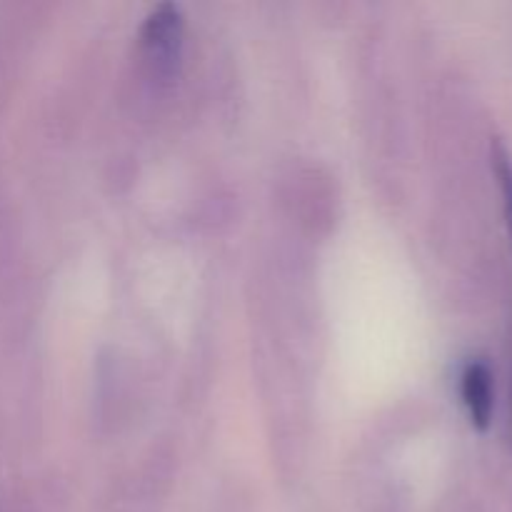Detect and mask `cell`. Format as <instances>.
I'll return each instance as SVG.
<instances>
[{"label":"cell","instance_id":"6da1fadb","mask_svg":"<svg viewBox=\"0 0 512 512\" xmlns=\"http://www.w3.org/2000/svg\"><path fill=\"white\" fill-rule=\"evenodd\" d=\"M460 393H463L468 413L478 428H488L493 418V370L483 358H470L460 375Z\"/></svg>","mask_w":512,"mask_h":512},{"label":"cell","instance_id":"7a4b0ae2","mask_svg":"<svg viewBox=\"0 0 512 512\" xmlns=\"http://www.w3.org/2000/svg\"><path fill=\"white\" fill-rule=\"evenodd\" d=\"M183 25V8L173 3V0H163V3L150 8V13L145 15L143 25H140V38L148 45H153L158 53L170 58L178 50L180 38H183Z\"/></svg>","mask_w":512,"mask_h":512},{"label":"cell","instance_id":"3957f363","mask_svg":"<svg viewBox=\"0 0 512 512\" xmlns=\"http://www.w3.org/2000/svg\"><path fill=\"white\" fill-rule=\"evenodd\" d=\"M493 168L498 175V185L503 190L505 213H508V223L512 230V155L508 145L500 138H493Z\"/></svg>","mask_w":512,"mask_h":512}]
</instances>
